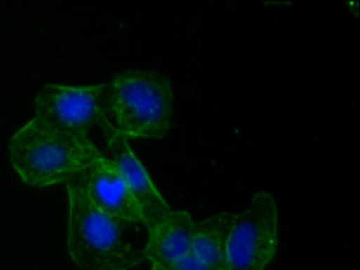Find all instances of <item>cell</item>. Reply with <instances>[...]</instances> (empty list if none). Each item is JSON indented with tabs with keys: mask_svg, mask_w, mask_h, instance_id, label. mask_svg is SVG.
Returning a JSON list of instances; mask_svg holds the SVG:
<instances>
[{
	"mask_svg": "<svg viewBox=\"0 0 360 270\" xmlns=\"http://www.w3.org/2000/svg\"><path fill=\"white\" fill-rule=\"evenodd\" d=\"M278 247V213L275 198L261 191L236 215L227 248L229 270H265Z\"/></svg>",
	"mask_w": 360,
	"mask_h": 270,
	"instance_id": "5",
	"label": "cell"
},
{
	"mask_svg": "<svg viewBox=\"0 0 360 270\" xmlns=\"http://www.w3.org/2000/svg\"><path fill=\"white\" fill-rule=\"evenodd\" d=\"M238 214L219 213L193 224L191 250L212 270H229V240Z\"/></svg>",
	"mask_w": 360,
	"mask_h": 270,
	"instance_id": "9",
	"label": "cell"
},
{
	"mask_svg": "<svg viewBox=\"0 0 360 270\" xmlns=\"http://www.w3.org/2000/svg\"><path fill=\"white\" fill-rule=\"evenodd\" d=\"M107 94V84H45L34 96L36 117L57 130L82 138H89L94 127L105 135L115 129L105 111Z\"/></svg>",
	"mask_w": 360,
	"mask_h": 270,
	"instance_id": "4",
	"label": "cell"
},
{
	"mask_svg": "<svg viewBox=\"0 0 360 270\" xmlns=\"http://www.w3.org/2000/svg\"><path fill=\"white\" fill-rule=\"evenodd\" d=\"M67 250L80 270H130L142 254L126 242L121 227L99 211L76 182L67 184Z\"/></svg>",
	"mask_w": 360,
	"mask_h": 270,
	"instance_id": "3",
	"label": "cell"
},
{
	"mask_svg": "<svg viewBox=\"0 0 360 270\" xmlns=\"http://www.w3.org/2000/svg\"><path fill=\"white\" fill-rule=\"evenodd\" d=\"M151 270H212L202 260L198 259L191 250L180 259L165 264V265L151 266Z\"/></svg>",
	"mask_w": 360,
	"mask_h": 270,
	"instance_id": "10",
	"label": "cell"
},
{
	"mask_svg": "<svg viewBox=\"0 0 360 270\" xmlns=\"http://www.w3.org/2000/svg\"><path fill=\"white\" fill-rule=\"evenodd\" d=\"M73 182L120 227L143 224L141 212L112 160L100 153Z\"/></svg>",
	"mask_w": 360,
	"mask_h": 270,
	"instance_id": "6",
	"label": "cell"
},
{
	"mask_svg": "<svg viewBox=\"0 0 360 270\" xmlns=\"http://www.w3.org/2000/svg\"><path fill=\"white\" fill-rule=\"evenodd\" d=\"M113 163L120 171L132 198L141 212L143 225L150 229L172 212L157 186L152 182L143 164L132 151L128 140L117 130L105 135Z\"/></svg>",
	"mask_w": 360,
	"mask_h": 270,
	"instance_id": "7",
	"label": "cell"
},
{
	"mask_svg": "<svg viewBox=\"0 0 360 270\" xmlns=\"http://www.w3.org/2000/svg\"><path fill=\"white\" fill-rule=\"evenodd\" d=\"M8 153L21 181L41 188L72 182L101 152L91 139L57 130L34 117L13 133Z\"/></svg>",
	"mask_w": 360,
	"mask_h": 270,
	"instance_id": "1",
	"label": "cell"
},
{
	"mask_svg": "<svg viewBox=\"0 0 360 270\" xmlns=\"http://www.w3.org/2000/svg\"><path fill=\"white\" fill-rule=\"evenodd\" d=\"M107 99L115 130L127 140H160L170 132L174 94L170 79L163 73L123 71L108 86Z\"/></svg>",
	"mask_w": 360,
	"mask_h": 270,
	"instance_id": "2",
	"label": "cell"
},
{
	"mask_svg": "<svg viewBox=\"0 0 360 270\" xmlns=\"http://www.w3.org/2000/svg\"><path fill=\"white\" fill-rule=\"evenodd\" d=\"M193 219L184 211H172L155 226L148 229L143 256L151 266L165 265L191 252Z\"/></svg>",
	"mask_w": 360,
	"mask_h": 270,
	"instance_id": "8",
	"label": "cell"
}]
</instances>
